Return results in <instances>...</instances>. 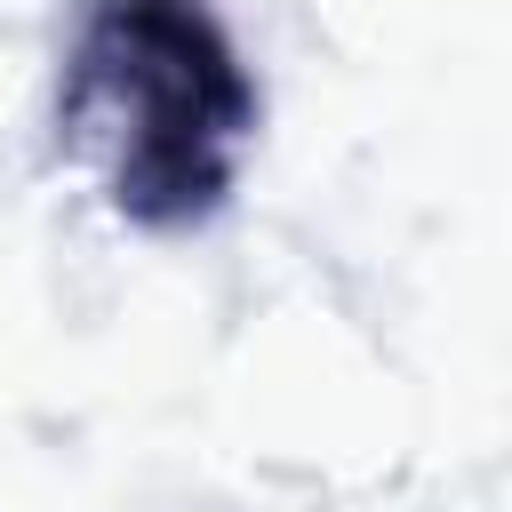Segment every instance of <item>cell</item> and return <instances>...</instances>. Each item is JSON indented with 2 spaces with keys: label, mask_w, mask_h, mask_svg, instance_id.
I'll return each instance as SVG.
<instances>
[{
  "label": "cell",
  "mask_w": 512,
  "mask_h": 512,
  "mask_svg": "<svg viewBox=\"0 0 512 512\" xmlns=\"http://www.w3.org/2000/svg\"><path fill=\"white\" fill-rule=\"evenodd\" d=\"M80 120L120 136V200L200 208L224 176L216 144L240 120V80L192 0H104L80 48Z\"/></svg>",
  "instance_id": "6da1fadb"
}]
</instances>
